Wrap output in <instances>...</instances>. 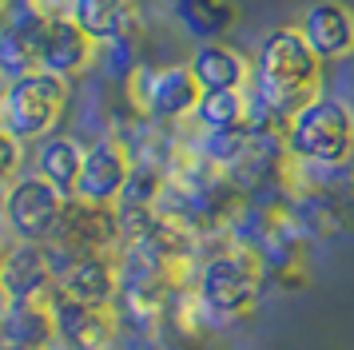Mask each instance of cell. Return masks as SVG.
<instances>
[{
    "mask_svg": "<svg viewBox=\"0 0 354 350\" xmlns=\"http://www.w3.org/2000/svg\"><path fill=\"white\" fill-rule=\"evenodd\" d=\"M128 95L147 120H183L195 111L203 88L195 84L187 64H163V68H140L128 84Z\"/></svg>",
    "mask_w": 354,
    "mask_h": 350,
    "instance_id": "6",
    "label": "cell"
},
{
    "mask_svg": "<svg viewBox=\"0 0 354 350\" xmlns=\"http://www.w3.org/2000/svg\"><path fill=\"white\" fill-rule=\"evenodd\" d=\"M72 24L92 44H115L136 28V0H72Z\"/></svg>",
    "mask_w": 354,
    "mask_h": 350,
    "instance_id": "13",
    "label": "cell"
},
{
    "mask_svg": "<svg viewBox=\"0 0 354 350\" xmlns=\"http://www.w3.org/2000/svg\"><path fill=\"white\" fill-rule=\"evenodd\" d=\"M64 108H68V80L52 76L44 68H32L24 76L8 80V88L0 92V124L20 143L52 136L60 127Z\"/></svg>",
    "mask_w": 354,
    "mask_h": 350,
    "instance_id": "3",
    "label": "cell"
},
{
    "mask_svg": "<svg viewBox=\"0 0 354 350\" xmlns=\"http://www.w3.org/2000/svg\"><path fill=\"white\" fill-rule=\"evenodd\" d=\"M40 20H44V16H36L32 8H28V12H20V16H12V20L0 24V76L17 80V76H24V72L36 68Z\"/></svg>",
    "mask_w": 354,
    "mask_h": 350,
    "instance_id": "17",
    "label": "cell"
},
{
    "mask_svg": "<svg viewBox=\"0 0 354 350\" xmlns=\"http://www.w3.org/2000/svg\"><path fill=\"white\" fill-rule=\"evenodd\" d=\"M283 147L306 167H342L354 156V108L338 95H315L283 127Z\"/></svg>",
    "mask_w": 354,
    "mask_h": 350,
    "instance_id": "2",
    "label": "cell"
},
{
    "mask_svg": "<svg viewBox=\"0 0 354 350\" xmlns=\"http://www.w3.org/2000/svg\"><path fill=\"white\" fill-rule=\"evenodd\" d=\"M171 12H176V20L192 32L199 44L223 40L227 32L239 24V8L231 0H176Z\"/></svg>",
    "mask_w": 354,
    "mask_h": 350,
    "instance_id": "18",
    "label": "cell"
},
{
    "mask_svg": "<svg viewBox=\"0 0 354 350\" xmlns=\"http://www.w3.org/2000/svg\"><path fill=\"white\" fill-rule=\"evenodd\" d=\"M52 283H60V270H56L48 243H12L4 251V267H0V299L4 302H36L44 299Z\"/></svg>",
    "mask_w": 354,
    "mask_h": 350,
    "instance_id": "8",
    "label": "cell"
},
{
    "mask_svg": "<svg viewBox=\"0 0 354 350\" xmlns=\"http://www.w3.org/2000/svg\"><path fill=\"white\" fill-rule=\"evenodd\" d=\"M52 322H56V342L64 350H104L112 342V318L100 306H84L60 295L52 302Z\"/></svg>",
    "mask_w": 354,
    "mask_h": 350,
    "instance_id": "12",
    "label": "cell"
},
{
    "mask_svg": "<svg viewBox=\"0 0 354 350\" xmlns=\"http://www.w3.org/2000/svg\"><path fill=\"white\" fill-rule=\"evenodd\" d=\"M263 286V267H259L255 251H219L199 267V283H195V302L207 311L215 322H231V318L247 315L259 299Z\"/></svg>",
    "mask_w": 354,
    "mask_h": 350,
    "instance_id": "4",
    "label": "cell"
},
{
    "mask_svg": "<svg viewBox=\"0 0 354 350\" xmlns=\"http://www.w3.org/2000/svg\"><path fill=\"white\" fill-rule=\"evenodd\" d=\"M56 286H60L64 299L108 311L112 299L120 295V267L112 263V255H104V251H80V255H72V263L64 267Z\"/></svg>",
    "mask_w": 354,
    "mask_h": 350,
    "instance_id": "11",
    "label": "cell"
},
{
    "mask_svg": "<svg viewBox=\"0 0 354 350\" xmlns=\"http://www.w3.org/2000/svg\"><path fill=\"white\" fill-rule=\"evenodd\" d=\"M0 342L28 350H44L56 342V322H52V306L44 299L36 302H0Z\"/></svg>",
    "mask_w": 354,
    "mask_h": 350,
    "instance_id": "15",
    "label": "cell"
},
{
    "mask_svg": "<svg viewBox=\"0 0 354 350\" xmlns=\"http://www.w3.org/2000/svg\"><path fill=\"white\" fill-rule=\"evenodd\" d=\"M36 175L48 179L56 191H64L68 199L76 195V179H80L84 167V143L72 140V136H60L52 131L44 140H36Z\"/></svg>",
    "mask_w": 354,
    "mask_h": 350,
    "instance_id": "16",
    "label": "cell"
},
{
    "mask_svg": "<svg viewBox=\"0 0 354 350\" xmlns=\"http://www.w3.org/2000/svg\"><path fill=\"white\" fill-rule=\"evenodd\" d=\"M322 60L310 52L299 28H274L263 36L255 52V100L271 120H287L319 95Z\"/></svg>",
    "mask_w": 354,
    "mask_h": 350,
    "instance_id": "1",
    "label": "cell"
},
{
    "mask_svg": "<svg viewBox=\"0 0 354 350\" xmlns=\"http://www.w3.org/2000/svg\"><path fill=\"white\" fill-rule=\"evenodd\" d=\"M131 167L136 163H131L128 147L115 136H100V140H92L84 147V167H80L72 199H80L88 207H115L131 179Z\"/></svg>",
    "mask_w": 354,
    "mask_h": 350,
    "instance_id": "7",
    "label": "cell"
},
{
    "mask_svg": "<svg viewBox=\"0 0 354 350\" xmlns=\"http://www.w3.org/2000/svg\"><path fill=\"white\" fill-rule=\"evenodd\" d=\"M319 60H346L354 56V8L342 0H315L295 24Z\"/></svg>",
    "mask_w": 354,
    "mask_h": 350,
    "instance_id": "10",
    "label": "cell"
},
{
    "mask_svg": "<svg viewBox=\"0 0 354 350\" xmlns=\"http://www.w3.org/2000/svg\"><path fill=\"white\" fill-rule=\"evenodd\" d=\"M351 195H354V179H351Z\"/></svg>",
    "mask_w": 354,
    "mask_h": 350,
    "instance_id": "24",
    "label": "cell"
},
{
    "mask_svg": "<svg viewBox=\"0 0 354 350\" xmlns=\"http://www.w3.org/2000/svg\"><path fill=\"white\" fill-rule=\"evenodd\" d=\"M96 56V44L84 36L72 16H52L40 20V36H36V68H44L52 76H80L88 72V64Z\"/></svg>",
    "mask_w": 354,
    "mask_h": 350,
    "instance_id": "9",
    "label": "cell"
},
{
    "mask_svg": "<svg viewBox=\"0 0 354 350\" xmlns=\"http://www.w3.org/2000/svg\"><path fill=\"white\" fill-rule=\"evenodd\" d=\"M4 8H8V0H0V16H4Z\"/></svg>",
    "mask_w": 354,
    "mask_h": 350,
    "instance_id": "22",
    "label": "cell"
},
{
    "mask_svg": "<svg viewBox=\"0 0 354 350\" xmlns=\"http://www.w3.org/2000/svg\"><path fill=\"white\" fill-rule=\"evenodd\" d=\"M247 92L243 88H211V92L199 95L192 120L203 131H243L247 127Z\"/></svg>",
    "mask_w": 354,
    "mask_h": 350,
    "instance_id": "19",
    "label": "cell"
},
{
    "mask_svg": "<svg viewBox=\"0 0 354 350\" xmlns=\"http://www.w3.org/2000/svg\"><path fill=\"white\" fill-rule=\"evenodd\" d=\"M0 350H28V347H12V342H0Z\"/></svg>",
    "mask_w": 354,
    "mask_h": 350,
    "instance_id": "21",
    "label": "cell"
},
{
    "mask_svg": "<svg viewBox=\"0 0 354 350\" xmlns=\"http://www.w3.org/2000/svg\"><path fill=\"white\" fill-rule=\"evenodd\" d=\"M20 163H24V143L0 124V191L20 175Z\"/></svg>",
    "mask_w": 354,
    "mask_h": 350,
    "instance_id": "20",
    "label": "cell"
},
{
    "mask_svg": "<svg viewBox=\"0 0 354 350\" xmlns=\"http://www.w3.org/2000/svg\"><path fill=\"white\" fill-rule=\"evenodd\" d=\"M68 211V195L56 191L40 175H17L0 191V219L12 231L17 243H48L60 235V223Z\"/></svg>",
    "mask_w": 354,
    "mask_h": 350,
    "instance_id": "5",
    "label": "cell"
},
{
    "mask_svg": "<svg viewBox=\"0 0 354 350\" xmlns=\"http://www.w3.org/2000/svg\"><path fill=\"white\" fill-rule=\"evenodd\" d=\"M187 68H192L195 84H199L203 92H211V88H243V84L251 80V64H247V56H243L239 48L223 44V40H207V44H199L192 52Z\"/></svg>",
    "mask_w": 354,
    "mask_h": 350,
    "instance_id": "14",
    "label": "cell"
},
{
    "mask_svg": "<svg viewBox=\"0 0 354 350\" xmlns=\"http://www.w3.org/2000/svg\"><path fill=\"white\" fill-rule=\"evenodd\" d=\"M0 267H4V247H0ZM0 302H4V299H0Z\"/></svg>",
    "mask_w": 354,
    "mask_h": 350,
    "instance_id": "23",
    "label": "cell"
}]
</instances>
